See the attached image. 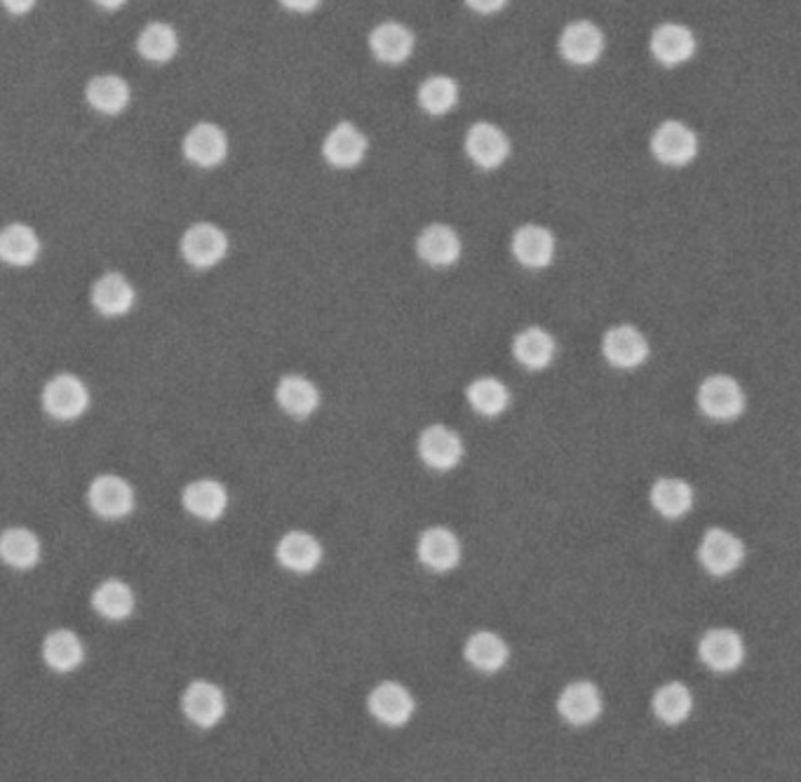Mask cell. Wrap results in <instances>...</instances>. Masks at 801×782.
<instances>
[{
    "instance_id": "34",
    "label": "cell",
    "mask_w": 801,
    "mask_h": 782,
    "mask_svg": "<svg viewBox=\"0 0 801 782\" xmlns=\"http://www.w3.org/2000/svg\"><path fill=\"white\" fill-rule=\"evenodd\" d=\"M137 50L144 59L155 61V64H163V61H169L179 50L177 31L169 24L153 22L139 34Z\"/></svg>"
},
{
    "instance_id": "41",
    "label": "cell",
    "mask_w": 801,
    "mask_h": 782,
    "mask_svg": "<svg viewBox=\"0 0 801 782\" xmlns=\"http://www.w3.org/2000/svg\"><path fill=\"white\" fill-rule=\"evenodd\" d=\"M94 3H97L104 10H118V8L125 5V0H94Z\"/></svg>"
},
{
    "instance_id": "13",
    "label": "cell",
    "mask_w": 801,
    "mask_h": 782,
    "mask_svg": "<svg viewBox=\"0 0 801 782\" xmlns=\"http://www.w3.org/2000/svg\"><path fill=\"white\" fill-rule=\"evenodd\" d=\"M365 153H367V139L353 122H339L337 128L327 134L322 144L325 161L339 169L360 165L365 158Z\"/></svg>"
},
{
    "instance_id": "24",
    "label": "cell",
    "mask_w": 801,
    "mask_h": 782,
    "mask_svg": "<svg viewBox=\"0 0 801 782\" xmlns=\"http://www.w3.org/2000/svg\"><path fill=\"white\" fill-rule=\"evenodd\" d=\"M416 249L423 261L437 265V269H443V265H451L459 261L461 240L453 228L445 224H433L419 236Z\"/></svg>"
},
{
    "instance_id": "2",
    "label": "cell",
    "mask_w": 801,
    "mask_h": 782,
    "mask_svg": "<svg viewBox=\"0 0 801 782\" xmlns=\"http://www.w3.org/2000/svg\"><path fill=\"white\" fill-rule=\"evenodd\" d=\"M90 404V393L85 383L73 377V374H59L52 381H47L43 390L45 412L59 420H73L83 416Z\"/></svg>"
},
{
    "instance_id": "9",
    "label": "cell",
    "mask_w": 801,
    "mask_h": 782,
    "mask_svg": "<svg viewBox=\"0 0 801 782\" xmlns=\"http://www.w3.org/2000/svg\"><path fill=\"white\" fill-rule=\"evenodd\" d=\"M562 57L576 67H590L604 50V36L592 22H572L559 38Z\"/></svg>"
},
{
    "instance_id": "21",
    "label": "cell",
    "mask_w": 801,
    "mask_h": 782,
    "mask_svg": "<svg viewBox=\"0 0 801 782\" xmlns=\"http://www.w3.org/2000/svg\"><path fill=\"white\" fill-rule=\"evenodd\" d=\"M92 304L106 318L125 316L134 306V287L120 273H104L92 287Z\"/></svg>"
},
{
    "instance_id": "18",
    "label": "cell",
    "mask_w": 801,
    "mask_h": 782,
    "mask_svg": "<svg viewBox=\"0 0 801 782\" xmlns=\"http://www.w3.org/2000/svg\"><path fill=\"white\" fill-rule=\"evenodd\" d=\"M513 254L522 265H527V269H545L555 257L553 233L537 224L517 228L513 236Z\"/></svg>"
},
{
    "instance_id": "38",
    "label": "cell",
    "mask_w": 801,
    "mask_h": 782,
    "mask_svg": "<svg viewBox=\"0 0 801 782\" xmlns=\"http://www.w3.org/2000/svg\"><path fill=\"white\" fill-rule=\"evenodd\" d=\"M470 10H475L480 14H494L500 8H504L508 0H466Z\"/></svg>"
},
{
    "instance_id": "31",
    "label": "cell",
    "mask_w": 801,
    "mask_h": 782,
    "mask_svg": "<svg viewBox=\"0 0 801 782\" xmlns=\"http://www.w3.org/2000/svg\"><path fill=\"white\" fill-rule=\"evenodd\" d=\"M83 641L71 630H55L45 637L43 659L55 672H71L83 663Z\"/></svg>"
},
{
    "instance_id": "8",
    "label": "cell",
    "mask_w": 801,
    "mask_h": 782,
    "mask_svg": "<svg viewBox=\"0 0 801 782\" xmlns=\"http://www.w3.org/2000/svg\"><path fill=\"white\" fill-rule=\"evenodd\" d=\"M700 661L715 672H731L741 667L745 659V644L738 632L729 628H715L700 639Z\"/></svg>"
},
{
    "instance_id": "25",
    "label": "cell",
    "mask_w": 801,
    "mask_h": 782,
    "mask_svg": "<svg viewBox=\"0 0 801 782\" xmlns=\"http://www.w3.org/2000/svg\"><path fill=\"white\" fill-rule=\"evenodd\" d=\"M40 254L36 230L26 224H10L0 230V261L10 265H31Z\"/></svg>"
},
{
    "instance_id": "30",
    "label": "cell",
    "mask_w": 801,
    "mask_h": 782,
    "mask_svg": "<svg viewBox=\"0 0 801 782\" xmlns=\"http://www.w3.org/2000/svg\"><path fill=\"white\" fill-rule=\"evenodd\" d=\"M513 353L522 367L543 369L555 355V341L541 327H527L525 332L515 336Z\"/></svg>"
},
{
    "instance_id": "10",
    "label": "cell",
    "mask_w": 801,
    "mask_h": 782,
    "mask_svg": "<svg viewBox=\"0 0 801 782\" xmlns=\"http://www.w3.org/2000/svg\"><path fill=\"white\" fill-rule=\"evenodd\" d=\"M228 153V139L214 122H198L184 139V155L198 167L222 165Z\"/></svg>"
},
{
    "instance_id": "37",
    "label": "cell",
    "mask_w": 801,
    "mask_h": 782,
    "mask_svg": "<svg viewBox=\"0 0 801 782\" xmlns=\"http://www.w3.org/2000/svg\"><path fill=\"white\" fill-rule=\"evenodd\" d=\"M468 402L478 414L496 416V414L506 412V406L510 402V393L498 379L484 377L468 386Z\"/></svg>"
},
{
    "instance_id": "6",
    "label": "cell",
    "mask_w": 801,
    "mask_h": 782,
    "mask_svg": "<svg viewBox=\"0 0 801 782\" xmlns=\"http://www.w3.org/2000/svg\"><path fill=\"white\" fill-rule=\"evenodd\" d=\"M90 506L104 520H120L134 508V491L128 482L116 475H102L90 484Z\"/></svg>"
},
{
    "instance_id": "11",
    "label": "cell",
    "mask_w": 801,
    "mask_h": 782,
    "mask_svg": "<svg viewBox=\"0 0 801 782\" xmlns=\"http://www.w3.org/2000/svg\"><path fill=\"white\" fill-rule=\"evenodd\" d=\"M466 151L478 167L482 169H494L504 165L508 158V137L500 132L492 122H475L473 128L468 130L466 137Z\"/></svg>"
},
{
    "instance_id": "4",
    "label": "cell",
    "mask_w": 801,
    "mask_h": 782,
    "mask_svg": "<svg viewBox=\"0 0 801 782\" xmlns=\"http://www.w3.org/2000/svg\"><path fill=\"white\" fill-rule=\"evenodd\" d=\"M228 252L226 233L214 224H196L184 233L181 254L196 269H212Z\"/></svg>"
},
{
    "instance_id": "36",
    "label": "cell",
    "mask_w": 801,
    "mask_h": 782,
    "mask_svg": "<svg viewBox=\"0 0 801 782\" xmlns=\"http://www.w3.org/2000/svg\"><path fill=\"white\" fill-rule=\"evenodd\" d=\"M459 102V85L447 75H431L419 87V104L431 116L449 114Z\"/></svg>"
},
{
    "instance_id": "19",
    "label": "cell",
    "mask_w": 801,
    "mask_h": 782,
    "mask_svg": "<svg viewBox=\"0 0 801 782\" xmlns=\"http://www.w3.org/2000/svg\"><path fill=\"white\" fill-rule=\"evenodd\" d=\"M369 48L384 64H402L414 52V36L398 22H384L372 31Z\"/></svg>"
},
{
    "instance_id": "29",
    "label": "cell",
    "mask_w": 801,
    "mask_h": 782,
    "mask_svg": "<svg viewBox=\"0 0 801 782\" xmlns=\"http://www.w3.org/2000/svg\"><path fill=\"white\" fill-rule=\"evenodd\" d=\"M651 503L663 518L678 520L684 518L691 506H694V489L684 479L661 477L651 487Z\"/></svg>"
},
{
    "instance_id": "27",
    "label": "cell",
    "mask_w": 801,
    "mask_h": 782,
    "mask_svg": "<svg viewBox=\"0 0 801 782\" xmlns=\"http://www.w3.org/2000/svg\"><path fill=\"white\" fill-rule=\"evenodd\" d=\"M85 97L94 111L118 116L130 104V87L118 75H97L90 81Z\"/></svg>"
},
{
    "instance_id": "3",
    "label": "cell",
    "mask_w": 801,
    "mask_h": 782,
    "mask_svg": "<svg viewBox=\"0 0 801 782\" xmlns=\"http://www.w3.org/2000/svg\"><path fill=\"white\" fill-rule=\"evenodd\" d=\"M651 151L658 163L670 167H682L696 158L698 137L680 120H665L658 125L651 137Z\"/></svg>"
},
{
    "instance_id": "33",
    "label": "cell",
    "mask_w": 801,
    "mask_h": 782,
    "mask_svg": "<svg viewBox=\"0 0 801 782\" xmlns=\"http://www.w3.org/2000/svg\"><path fill=\"white\" fill-rule=\"evenodd\" d=\"M92 606L94 612L108 620H122L134 612V594L128 583L111 578V581H104L97 590H94Z\"/></svg>"
},
{
    "instance_id": "20",
    "label": "cell",
    "mask_w": 801,
    "mask_h": 782,
    "mask_svg": "<svg viewBox=\"0 0 801 782\" xmlns=\"http://www.w3.org/2000/svg\"><path fill=\"white\" fill-rule=\"evenodd\" d=\"M278 561L285 569L294 573H308L320 565L322 559V545L318 538H313L306 531H290L287 536H282L278 543Z\"/></svg>"
},
{
    "instance_id": "5",
    "label": "cell",
    "mask_w": 801,
    "mask_h": 782,
    "mask_svg": "<svg viewBox=\"0 0 801 782\" xmlns=\"http://www.w3.org/2000/svg\"><path fill=\"white\" fill-rule=\"evenodd\" d=\"M743 555L745 550L741 538H735L727 529H710L698 547L700 565L712 576H727L735 571L741 567Z\"/></svg>"
},
{
    "instance_id": "7",
    "label": "cell",
    "mask_w": 801,
    "mask_h": 782,
    "mask_svg": "<svg viewBox=\"0 0 801 782\" xmlns=\"http://www.w3.org/2000/svg\"><path fill=\"white\" fill-rule=\"evenodd\" d=\"M184 714L200 728H210L222 722L226 712L224 691L212 682H193L184 694Z\"/></svg>"
},
{
    "instance_id": "16",
    "label": "cell",
    "mask_w": 801,
    "mask_h": 782,
    "mask_svg": "<svg viewBox=\"0 0 801 782\" xmlns=\"http://www.w3.org/2000/svg\"><path fill=\"white\" fill-rule=\"evenodd\" d=\"M559 714L574 726L592 724L602 714V696L590 682H574L564 688L557 700Z\"/></svg>"
},
{
    "instance_id": "28",
    "label": "cell",
    "mask_w": 801,
    "mask_h": 782,
    "mask_svg": "<svg viewBox=\"0 0 801 782\" xmlns=\"http://www.w3.org/2000/svg\"><path fill=\"white\" fill-rule=\"evenodd\" d=\"M0 559L12 569H31L40 559V541L28 529H5L0 534Z\"/></svg>"
},
{
    "instance_id": "22",
    "label": "cell",
    "mask_w": 801,
    "mask_h": 782,
    "mask_svg": "<svg viewBox=\"0 0 801 782\" xmlns=\"http://www.w3.org/2000/svg\"><path fill=\"white\" fill-rule=\"evenodd\" d=\"M459 538L445 526H433L419 541V559L433 571H449L459 565Z\"/></svg>"
},
{
    "instance_id": "23",
    "label": "cell",
    "mask_w": 801,
    "mask_h": 782,
    "mask_svg": "<svg viewBox=\"0 0 801 782\" xmlns=\"http://www.w3.org/2000/svg\"><path fill=\"white\" fill-rule=\"evenodd\" d=\"M228 494L216 479H198L184 489V508L198 520H219L226 512Z\"/></svg>"
},
{
    "instance_id": "14",
    "label": "cell",
    "mask_w": 801,
    "mask_h": 782,
    "mask_svg": "<svg viewBox=\"0 0 801 782\" xmlns=\"http://www.w3.org/2000/svg\"><path fill=\"white\" fill-rule=\"evenodd\" d=\"M604 357L619 369L639 367L649 355V343L639 330L631 324H621L609 330L602 341Z\"/></svg>"
},
{
    "instance_id": "35",
    "label": "cell",
    "mask_w": 801,
    "mask_h": 782,
    "mask_svg": "<svg viewBox=\"0 0 801 782\" xmlns=\"http://www.w3.org/2000/svg\"><path fill=\"white\" fill-rule=\"evenodd\" d=\"M691 710H694V698H691V691L680 682L661 686L653 696V712L665 724H682L684 719H688Z\"/></svg>"
},
{
    "instance_id": "12",
    "label": "cell",
    "mask_w": 801,
    "mask_h": 782,
    "mask_svg": "<svg viewBox=\"0 0 801 782\" xmlns=\"http://www.w3.org/2000/svg\"><path fill=\"white\" fill-rule=\"evenodd\" d=\"M414 698L398 682H384L369 696V712L388 726H402L414 714Z\"/></svg>"
},
{
    "instance_id": "17",
    "label": "cell",
    "mask_w": 801,
    "mask_h": 782,
    "mask_svg": "<svg viewBox=\"0 0 801 782\" xmlns=\"http://www.w3.org/2000/svg\"><path fill=\"white\" fill-rule=\"evenodd\" d=\"M651 52L665 67H680L696 52V38L682 24H661L651 34Z\"/></svg>"
},
{
    "instance_id": "26",
    "label": "cell",
    "mask_w": 801,
    "mask_h": 782,
    "mask_svg": "<svg viewBox=\"0 0 801 782\" xmlns=\"http://www.w3.org/2000/svg\"><path fill=\"white\" fill-rule=\"evenodd\" d=\"M278 404L294 418H306L318 410L320 395L318 388L313 386L308 379L298 377V374H290V377L282 379L275 390Z\"/></svg>"
},
{
    "instance_id": "40",
    "label": "cell",
    "mask_w": 801,
    "mask_h": 782,
    "mask_svg": "<svg viewBox=\"0 0 801 782\" xmlns=\"http://www.w3.org/2000/svg\"><path fill=\"white\" fill-rule=\"evenodd\" d=\"M280 3L282 5H285L287 10H292V12H313V10H316L318 5H320V0H280Z\"/></svg>"
},
{
    "instance_id": "1",
    "label": "cell",
    "mask_w": 801,
    "mask_h": 782,
    "mask_svg": "<svg viewBox=\"0 0 801 782\" xmlns=\"http://www.w3.org/2000/svg\"><path fill=\"white\" fill-rule=\"evenodd\" d=\"M698 406L705 416L715 420H731L745 410V395L735 379L727 374H715L700 383Z\"/></svg>"
},
{
    "instance_id": "32",
    "label": "cell",
    "mask_w": 801,
    "mask_h": 782,
    "mask_svg": "<svg viewBox=\"0 0 801 782\" xmlns=\"http://www.w3.org/2000/svg\"><path fill=\"white\" fill-rule=\"evenodd\" d=\"M466 659L480 672H496L508 661V647L494 632H475L466 644Z\"/></svg>"
},
{
    "instance_id": "39",
    "label": "cell",
    "mask_w": 801,
    "mask_h": 782,
    "mask_svg": "<svg viewBox=\"0 0 801 782\" xmlns=\"http://www.w3.org/2000/svg\"><path fill=\"white\" fill-rule=\"evenodd\" d=\"M10 14H26L36 8L38 0H0Z\"/></svg>"
},
{
    "instance_id": "15",
    "label": "cell",
    "mask_w": 801,
    "mask_h": 782,
    "mask_svg": "<svg viewBox=\"0 0 801 782\" xmlns=\"http://www.w3.org/2000/svg\"><path fill=\"white\" fill-rule=\"evenodd\" d=\"M419 453L426 465L435 467V471H451L463 457V442L453 430L445 426H431L421 433Z\"/></svg>"
}]
</instances>
